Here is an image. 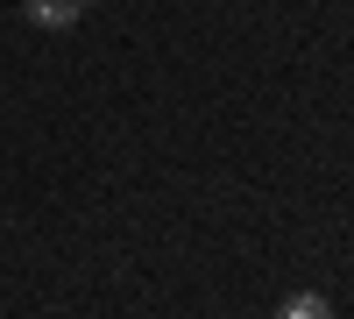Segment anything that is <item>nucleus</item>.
Returning a JSON list of instances; mask_svg holds the SVG:
<instances>
[{
    "label": "nucleus",
    "mask_w": 354,
    "mask_h": 319,
    "mask_svg": "<svg viewBox=\"0 0 354 319\" xmlns=\"http://www.w3.org/2000/svg\"><path fill=\"white\" fill-rule=\"evenodd\" d=\"M21 15L36 21V28H71L85 15V0H21Z\"/></svg>",
    "instance_id": "obj_1"
},
{
    "label": "nucleus",
    "mask_w": 354,
    "mask_h": 319,
    "mask_svg": "<svg viewBox=\"0 0 354 319\" xmlns=\"http://www.w3.org/2000/svg\"><path fill=\"white\" fill-rule=\"evenodd\" d=\"M277 319H333V312H326V298L298 291V298H283V312H277Z\"/></svg>",
    "instance_id": "obj_2"
}]
</instances>
